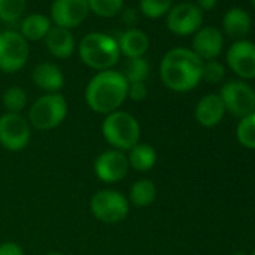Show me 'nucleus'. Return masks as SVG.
Segmentation results:
<instances>
[{
    "instance_id": "obj_12",
    "label": "nucleus",
    "mask_w": 255,
    "mask_h": 255,
    "mask_svg": "<svg viewBox=\"0 0 255 255\" xmlns=\"http://www.w3.org/2000/svg\"><path fill=\"white\" fill-rule=\"evenodd\" d=\"M90 9L87 0H54L50 11L53 26L75 29L84 23Z\"/></svg>"
},
{
    "instance_id": "obj_21",
    "label": "nucleus",
    "mask_w": 255,
    "mask_h": 255,
    "mask_svg": "<svg viewBox=\"0 0 255 255\" xmlns=\"http://www.w3.org/2000/svg\"><path fill=\"white\" fill-rule=\"evenodd\" d=\"M53 23L48 15L44 14H30L21 20L20 24V33L21 36L29 42L41 41L47 36L48 30L51 29Z\"/></svg>"
},
{
    "instance_id": "obj_30",
    "label": "nucleus",
    "mask_w": 255,
    "mask_h": 255,
    "mask_svg": "<svg viewBox=\"0 0 255 255\" xmlns=\"http://www.w3.org/2000/svg\"><path fill=\"white\" fill-rule=\"evenodd\" d=\"M149 89L146 83H128V99L134 102H141L147 98Z\"/></svg>"
},
{
    "instance_id": "obj_36",
    "label": "nucleus",
    "mask_w": 255,
    "mask_h": 255,
    "mask_svg": "<svg viewBox=\"0 0 255 255\" xmlns=\"http://www.w3.org/2000/svg\"><path fill=\"white\" fill-rule=\"evenodd\" d=\"M251 2H252V5L255 6V0H251Z\"/></svg>"
},
{
    "instance_id": "obj_15",
    "label": "nucleus",
    "mask_w": 255,
    "mask_h": 255,
    "mask_svg": "<svg viewBox=\"0 0 255 255\" xmlns=\"http://www.w3.org/2000/svg\"><path fill=\"white\" fill-rule=\"evenodd\" d=\"M225 107L218 93H207L204 95L195 105L194 116L198 125L204 128H215L218 126L224 116H225Z\"/></svg>"
},
{
    "instance_id": "obj_8",
    "label": "nucleus",
    "mask_w": 255,
    "mask_h": 255,
    "mask_svg": "<svg viewBox=\"0 0 255 255\" xmlns=\"http://www.w3.org/2000/svg\"><path fill=\"white\" fill-rule=\"evenodd\" d=\"M32 138V126L23 114L3 113L0 116V146L9 152L24 150Z\"/></svg>"
},
{
    "instance_id": "obj_26",
    "label": "nucleus",
    "mask_w": 255,
    "mask_h": 255,
    "mask_svg": "<svg viewBox=\"0 0 255 255\" xmlns=\"http://www.w3.org/2000/svg\"><path fill=\"white\" fill-rule=\"evenodd\" d=\"M27 0H0V20L8 24H14L23 20Z\"/></svg>"
},
{
    "instance_id": "obj_7",
    "label": "nucleus",
    "mask_w": 255,
    "mask_h": 255,
    "mask_svg": "<svg viewBox=\"0 0 255 255\" xmlns=\"http://www.w3.org/2000/svg\"><path fill=\"white\" fill-rule=\"evenodd\" d=\"M30 56L29 42L20 32H0V71L14 74L21 71Z\"/></svg>"
},
{
    "instance_id": "obj_19",
    "label": "nucleus",
    "mask_w": 255,
    "mask_h": 255,
    "mask_svg": "<svg viewBox=\"0 0 255 255\" xmlns=\"http://www.w3.org/2000/svg\"><path fill=\"white\" fill-rule=\"evenodd\" d=\"M251 15L239 6L230 8L222 18V30L227 36L240 41L245 39V36L251 30Z\"/></svg>"
},
{
    "instance_id": "obj_17",
    "label": "nucleus",
    "mask_w": 255,
    "mask_h": 255,
    "mask_svg": "<svg viewBox=\"0 0 255 255\" xmlns=\"http://www.w3.org/2000/svg\"><path fill=\"white\" fill-rule=\"evenodd\" d=\"M45 48L56 59H69L75 51V38L69 29L51 26L47 36L44 38Z\"/></svg>"
},
{
    "instance_id": "obj_6",
    "label": "nucleus",
    "mask_w": 255,
    "mask_h": 255,
    "mask_svg": "<svg viewBox=\"0 0 255 255\" xmlns=\"http://www.w3.org/2000/svg\"><path fill=\"white\" fill-rule=\"evenodd\" d=\"M131 204L128 197L116 189H101L90 198V213L104 224H119L129 215Z\"/></svg>"
},
{
    "instance_id": "obj_33",
    "label": "nucleus",
    "mask_w": 255,
    "mask_h": 255,
    "mask_svg": "<svg viewBox=\"0 0 255 255\" xmlns=\"http://www.w3.org/2000/svg\"><path fill=\"white\" fill-rule=\"evenodd\" d=\"M219 0H195V5L204 12V11H212L216 8Z\"/></svg>"
},
{
    "instance_id": "obj_2",
    "label": "nucleus",
    "mask_w": 255,
    "mask_h": 255,
    "mask_svg": "<svg viewBox=\"0 0 255 255\" xmlns=\"http://www.w3.org/2000/svg\"><path fill=\"white\" fill-rule=\"evenodd\" d=\"M84 99L96 114L114 113L128 99V81L122 72L114 69L96 72L86 86Z\"/></svg>"
},
{
    "instance_id": "obj_14",
    "label": "nucleus",
    "mask_w": 255,
    "mask_h": 255,
    "mask_svg": "<svg viewBox=\"0 0 255 255\" xmlns=\"http://www.w3.org/2000/svg\"><path fill=\"white\" fill-rule=\"evenodd\" d=\"M203 62L216 60L224 50V35L219 29L206 26L194 33L192 48Z\"/></svg>"
},
{
    "instance_id": "obj_23",
    "label": "nucleus",
    "mask_w": 255,
    "mask_h": 255,
    "mask_svg": "<svg viewBox=\"0 0 255 255\" xmlns=\"http://www.w3.org/2000/svg\"><path fill=\"white\" fill-rule=\"evenodd\" d=\"M2 104L6 113H17L21 114L27 105V93L20 86H11L5 90L2 96Z\"/></svg>"
},
{
    "instance_id": "obj_16",
    "label": "nucleus",
    "mask_w": 255,
    "mask_h": 255,
    "mask_svg": "<svg viewBox=\"0 0 255 255\" xmlns=\"http://www.w3.org/2000/svg\"><path fill=\"white\" fill-rule=\"evenodd\" d=\"M32 80L38 89L45 93H59L65 86V75L62 69L51 62H42L32 71Z\"/></svg>"
},
{
    "instance_id": "obj_38",
    "label": "nucleus",
    "mask_w": 255,
    "mask_h": 255,
    "mask_svg": "<svg viewBox=\"0 0 255 255\" xmlns=\"http://www.w3.org/2000/svg\"><path fill=\"white\" fill-rule=\"evenodd\" d=\"M182 2H188V0H182Z\"/></svg>"
},
{
    "instance_id": "obj_29",
    "label": "nucleus",
    "mask_w": 255,
    "mask_h": 255,
    "mask_svg": "<svg viewBox=\"0 0 255 255\" xmlns=\"http://www.w3.org/2000/svg\"><path fill=\"white\" fill-rule=\"evenodd\" d=\"M225 77V66L218 60H209L203 62V71H201V81H206L209 84H219Z\"/></svg>"
},
{
    "instance_id": "obj_25",
    "label": "nucleus",
    "mask_w": 255,
    "mask_h": 255,
    "mask_svg": "<svg viewBox=\"0 0 255 255\" xmlns=\"http://www.w3.org/2000/svg\"><path fill=\"white\" fill-rule=\"evenodd\" d=\"M128 83H146L150 74V65L144 57L129 59L122 72Z\"/></svg>"
},
{
    "instance_id": "obj_13",
    "label": "nucleus",
    "mask_w": 255,
    "mask_h": 255,
    "mask_svg": "<svg viewBox=\"0 0 255 255\" xmlns=\"http://www.w3.org/2000/svg\"><path fill=\"white\" fill-rule=\"evenodd\" d=\"M228 68L243 80L255 78V44L248 39L236 41L225 56Z\"/></svg>"
},
{
    "instance_id": "obj_11",
    "label": "nucleus",
    "mask_w": 255,
    "mask_h": 255,
    "mask_svg": "<svg viewBox=\"0 0 255 255\" xmlns=\"http://www.w3.org/2000/svg\"><path fill=\"white\" fill-rule=\"evenodd\" d=\"M129 164H128V158L125 152L116 150V149H108L98 155V158L93 162V173L95 176L107 183V185H114L122 182L129 171Z\"/></svg>"
},
{
    "instance_id": "obj_27",
    "label": "nucleus",
    "mask_w": 255,
    "mask_h": 255,
    "mask_svg": "<svg viewBox=\"0 0 255 255\" xmlns=\"http://www.w3.org/2000/svg\"><path fill=\"white\" fill-rule=\"evenodd\" d=\"M87 3L90 12L95 15L101 18H113L122 12L125 0H87Z\"/></svg>"
},
{
    "instance_id": "obj_22",
    "label": "nucleus",
    "mask_w": 255,
    "mask_h": 255,
    "mask_svg": "<svg viewBox=\"0 0 255 255\" xmlns=\"http://www.w3.org/2000/svg\"><path fill=\"white\" fill-rule=\"evenodd\" d=\"M156 197L158 188L155 182L150 179H140L131 186L129 194H128V201L137 209H146L155 203Z\"/></svg>"
},
{
    "instance_id": "obj_20",
    "label": "nucleus",
    "mask_w": 255,
    "mask_h": 255,
    "mask_svg": "<svg viewBox=\"0 0 255 255\" xmlns=\"http://www.w3.org/2000/svg\"><path fill=\"white\" fill-rule=\"evenodd\" d=\"M126 158H128L129 168H132L138 173H147L156 165L158 153L152 144L138 143L131 150L126 152Z\"/></svg>"
},
{
    "instance_id": "obj_18",
    "label": "nucleus",
    "mask_w": 255,
    "mask_h": 255,
    "mask_svg": "<svg viewBox=\"0 0 255 255\" xmlns=\"http://www.w3.org/2000/svg\"><path fill=\"white\" fill-rule=\"evenodd\" d=\"M117 45L120 50V54H123L128 60L129 59H138L144 57V54L149 50L150 41L146 32H143L138 27L126 29L117 39Z\"/></svg>"
},
{
    "instance_id": "obj_32",
    "label": "nucleus",
    "mask_w": 255,
    "mask_h": 255,
    "mask_svg": "<svg viewBox=\"0 0 255 255\" xmlns=\"http://www.w3.org/2000/svg\"><path fill=\"white\" fill-rule=\"evenodd\" d=\"M0 255H26L24 249L15 242H3L0 245Z\"/></svg>"
},
{
    "instance_id": "obj_34",
    "label": "nucleus",
    "mask_w": 255,
    "mask_h": 255,
    "mask_svg": "<svg viewBox=\"0 0 255 255\" xmlns=\"http://www.w3.org/2000/svg\"><path fill=\"white\" fill-rule=\"evenodd\" d=\"M45 255H65V254H62V252H56V251H54V252H47Z\"/></svg>"
},
{
    "instance_id": "obj_37",
    "label": "nucleus",
    "mask_w": 255,
    "mask_h": 255,
    "mask_svg": "<svg viewBox=\"0 0 255 255\" xmlns=\"http://www.w3.org/2000/svg\"><path fill=\"white\" fill-rule=\"evenodd\" d=\"M251 255H255V249H254V252H252V254H251Z\"/></svg>"
},
{
    "instance_id": "obj_1",
    "label": "nucleus",
    "mask_w": 255,
    "mask_h": 255,
    "mask_svg": "<svg viewBox=\"0 0 255 255\" xmlns=\"http://www.w3.org/2000/svg\"><path fill=\"white\" fill-rule=\"evenodd\" d=\"M203 60L185 47L167 51L159 65V75L164 86L173 92L185 93L194 90L201 81Z\"/></svg>"
},
{
    "instance_id": "obj_24",
    "label": "nucleus",
    "mask_w": 255,
    "mask_h": 255,
    "mask_svg": "<svg viewBox=\"0 0 255 255\" xmlns=\"http://www.w3.org/2000/svg\"><path fill=\"white\" fill-rule=\"evenodd\" d=\"M236 137L240 146L255 150V113L240 119L236 128Z\"/></svg>"
},
{
    "instance_id": "obj_10",
    "label": "nucleus",
    "mask_w": 255,
    "mask_h": 255,
    "mask_svg": "<svg viewBox=\"0 0 255 255\" xmlns=\"http://www.w3.org/2000/svg\"><path fill=\"white\" fill-rule=\"evenodd\" d=\"M167 29L176 36L194 35L203 24V11L191 2H180L165 15Z\"/></svg>"
},
{
    "instance_id": "obj_31",
    "label": "nucleus",
    "mask_w": 255,
    "mask_h": 255,
    "mask_svg": "<svg viewBox=\"0 0 255 255\" xmlns=\"http://www.w3.org/2000/svg\"><path fill=\"white\" fill-rule=\"evenodd\" d=\"M120 15V21L128 26V29H131V27H135L140 21V11L135 9V8H123L122 12L119 14Z\"/></svg>"
},
{
    "instance_id": "obj_35",
    "label": "nucleus",
    "mask_w": 255,
    "mask_h": 255,
    "mask_svg": "<svg viewBox=\"0 0 255 255\" xmlns=\"http://www.w3.org/2000/svg\"><path fill=\"white\" fill-rule=\"evenodd\" d=\"M233 255H248V254H245V252H236V254H233Z\"/></svg>"
},
{
    "instance_id": "obj_4",
    "label": "nucleus",
    "mask_w": 255,
    "mask_h": 255,
    "mask_svg": "<svg viewBox=\"0 0 255 255\" xmlns=\"http://www.w3.org/2000/svg\"><path fill=\"white\" fill-rule=\"evenodd\" d=\"M101 132L111 149L126 153L140 143L141 126L135 116L123 110H117L104 117Z\"/></svg>"
},
{
    "instance_id": "obj_9",
    "label": "nucleus",
    "mask_w": 255,
    "mask_h": 255,
    "mask_svg": "<svg viewBox=\"0 0 255 255\" xmlns=\"http://www.w3.org/2000/svg\"><path fill=\"white\" fill-rule=\"evenodd\" d=\"M225 111L237 119H243L255 113V90L242 80L227 81L219 93Z\"/></svg>"
},
{
    "instance_id": "obj_28",
    "label": "nucleus",
    "mask_w": 255,
    "mask_h": 255,
    "mask_svg": "<svg viewBox=\"0 0 255 255\" xmlns=\"http://www.w3.org/2000/svg\"><path fill=\"white\" fill-rule=\"evenodd\" d=\"M173 5L174 0H140L138 11L150 20H158L165 17Z\"/></svg>"
},
{
    "instance_id": "obj_3",
    "label": "nucleus",
    "mask_w": 255,
    "mask_h": 255,
    "mask_svg": "<svg viewBox=\"0 0 255 255\" xmlns=\"http://www.w3.org/2000/svg\"><path fill=\"white\" fill-rule=\"evenodd\" d=\"M78 56L81 62L96 71L113 69L120 60V50L117 39L102 32H90L84 35L78 44Z\"/></svg>"
},
{
    "instance_id": "obj_5",
    "label": "nucleus",
    "mask_w": 255,
    "mask_h": 255,
    "mask_svg": "<svg viewBox=\"0 0 255 255\" xmlns=\"http://www.w3.org/2000/svg\"><path fill=\"white\" fill-rule=\"evenodd\" d=\"M68 102L60 93H44L29 108L27 120L38 131H51L59 128L68 116Z\"/></svg>"
}]
</instances>
